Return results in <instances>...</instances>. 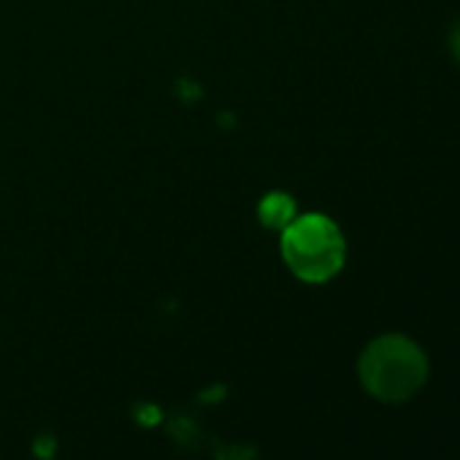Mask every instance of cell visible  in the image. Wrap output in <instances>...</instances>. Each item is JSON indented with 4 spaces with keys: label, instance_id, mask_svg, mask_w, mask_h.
<instances>
[{
    "label": "cell",
    "instance_id": "6da1fadb",
    "mask_svg": "<svg viewBox=\"0 0 460 460\" xmlns=\"http://www.w3.org/2000/svg\"><path fill=\"white\" fill-rule=\"evenodd\" d=\"M358 376L366 393L374 398L385 403H401L425 385L428 358L411 339L387 333L363 349L358 360Z\"/></svg>",
    "mask_w": 460,
    "mask_h": 460
},
{
    "label": "cell",
    "instance_id": "7a4b0ae2",
    "mask_svg": "<svg viewBox=\"0 0 460 460\" xmlns=\"http://www.w3.org/2000/svg\"><path fill=\"white\" fill-rule=\"evenodd\" d=\"M282 255L298 279L320 285L336 277L344 266V236L333 219L306 214L285 227Z\"/></svg>",
    "mask_w": 460,
    "mask_h": 460
},
{
    "label": "cell",
    "instance_id": "277c9868",
    "mask_svg": "<svg viewBox=\"0 0 460 460\" xmlns=\"http://www.w3.org/2000/svg\"><path fill=\"white\" fill-rule=\"evenodd\" d=\"M449 44H452V55H455L457 63H460V22L455 25V31H452V36H449Z\"/></svg>",
    "mask_w": 460,
    "mask_h": 460
},
{
    "label": "cell",
    "instance_id": "3957f363",
    "mask_svg": "<svg viewBox=\"0 0 460 460\" xmlns=\"http://www.w3.org/2000/svg\"><path fill=\"white\" fill-rule=\"evenodd\" d=\"M261 214H263L266 225L288 227L293 222V203L288 195H269L261 206Z\"/></svg>",
    "mask_w": 460,
    "mask_h": 460
}]
</instances>
